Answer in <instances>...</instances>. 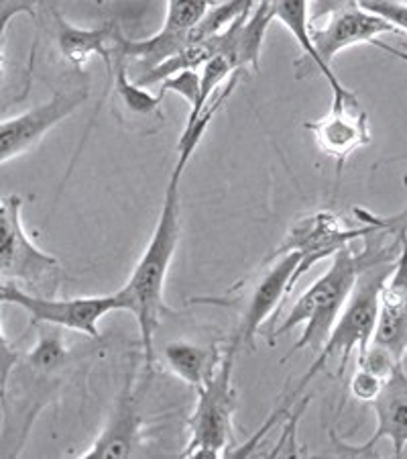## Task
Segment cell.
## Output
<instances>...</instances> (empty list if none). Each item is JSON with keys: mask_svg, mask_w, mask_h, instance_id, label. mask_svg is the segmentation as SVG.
Returning a JSON list of instances; mask_svg holds the SVG:
<instances>
[{"mask_svg": "<svg viewBox=\"0 0 407 459\" xmlns=\"http://www.w3.org/2000/svg\"><path fill=\"white\" fill-rule=\"evenodd\" d=\"M301 264V255L298 251L279 255L273 262L263 264V273L255 280L250 292L244 296L241 307V323L234 331L231 345L226 347L234 355L239 353L241 347L255 350L257 333L263 329V325L269 318H276L281 305L287 299V294L298 284L295 273Z\"/></svg>", "mask_w": 407, "mask_h": 459, "instance_id": "ba28073f", "label": "cell"}, {"mask_svg": "<svg viewBox=\"0 0 407 459\" xmlns=\"http://www.w3.org/2000/svg\"><path fill=\"white\" fill-rule=\"evenodd\" d=\"M167 92L180 94L188 102L190 118L186 125L194 123L199 110V99H202V74H198V70H180L172 74L159 84V94L165 96Z\"/></svg>", "mask_w": 407, "mask_h": 459, "instance_id": "44dd1931", "label": "cell"}, {"mask_svg": "<svg viewBox=\"0 0 407 459\" xmlns=\"http://www.w3.org/2000/svg\"><path fill=\"white\" fill-rule=\"evenodd\" d=\"M387 33H397V29L379 14L362 9L359 3L332 13L326 19V23L309 25V35H312L318 57L322 62V76L328 80L332 94L346 91V86L340 82L335 70H332L335 57L343 54L344 49L359 46V43H371L373 46L379 37Z\"/></svg>", "mask_w": 407, "mask_h": 459, "instance_id": "8fae6325", "label": "cell"}, {"mask_svg": "<svg viewBox=\"0 0 407 459\" xmlns=\"http://www.w3.org/2000/svg\"><path fill=\"white\" fill-rule=\"evenodd\" d=\"M216 0H167L165 21L157 33L147 39H129L114 31L116 51L139 65V74L157 68L165 59L188 49V33L206 17Z\"/></svg>", "mask_w": 407, "mask_h": 459, "instance_id": "30bf717a", "label": "cell"}, {"mask_svg": "<svg viewBox=\"0 0 407 459\" xmlns=\"http://www.w3.org/2000/svg\"><path fill=\"white\" fill-rule=\"evenodd\" d=\"M395 235V233H391ZM375 243L369 241L365 247L367 259L362 264L359 273L357 286L351 294L349 302L338 316V321L332 329L328 342L318 351V358L306 376L301 377L298 386L287 396L285 404H293L300 394L314 377L322 372L326 364L332 359H338V376H344V369L351 361V353L357 351L359 358H365L369 345H371L373 333L377 327V318H379V296L381 288L387 282V278L394 272L399 255V237L395 235L394 243L389 247H373Z\"/></svg>", "mask_w": 407, "mask_h": 459, "instance_id": "7a4b0ae2", "label": "cell"}, {"mask_svg": "<svg viewBox=\"0 0 407 459\" xmlns=\"http://www.w3.org/2000/svg\"><path fill=\"white\" fill-rule=\"evenodd\" d=\"M373 412L377 419L375 433L362 446H349L330 433L332 446L340 457H371L377 455V446L389 439L395 457H402L407 446V369L402 364L394 368L387 376L379 396L373 401Z\"/></svg>", "mask_w": 407, "mask_h": 459, "instance_id": "9a60e30c", "label": "cell"}, {"mask_svg": "<svg viewBox=\"0 0 407 459\" xmlns=\"http://www.w3.org/2000/svg\"><path fill=\"white\" fill-rule=\"evenodd\" d=\"M114 74L110 82L114 86V113L132 131H155L163 123V96H153L145 86L129 78L127 57L114 49Z\"/></svg>", "mask_w": 407, "mask_h": 459, "instance_id": "e0dca14e", "label": "cell"}, {"mask_svg": "<svg viewBox=\"0 0 407 459\" xmlns=\"http://www.w3.org/2000/svg\"><path fill=\"white\" fill-rule=\"evenodd\" d=\"M39 3V0H3V35L6 31V23H11L14 14L29 13L35 19L33 4Z\"/></svg>", "mask_w": 407, "mask_h": 459, "instance_id": "cb8c5ba5", "label": "cell"}, {"mask_svg": "<svg viewBox=\"0 0 407 459\" xmlns=\"http://www.w3.org/2000/svg\"><path fill=\"white\" fill-rule=\"evenodd\" d=\"M269 3L273 19L279 21L292 33L314 72L322 74V62L318 57L312 35H309V0H269Z\"/></svg>", "mask_w": 407, "mask_h": 459, "instance_id": "ffe728a7", "label": "cell"}, {"mask_svg": "<svg viewBox=\"0 0 407 459\" xmlns=\"http://www.w3.org/2000/svg\"><path fill=\"white\" fill-rule=\"evenodd\" d=\"M62 331L64 329L51 327V331L39 333L33 350L23 358L19 355L17 366L13 368L17 369L14 376L19 380V390L25 392V403L29 406L23 425V441L49 396L62 388L64 374L72 361V353L65 347Z\"/></svg>", "mask_w": 407, "mask_h": 459, "instance_id": "7c38bea8", "label": "cell"}, {"mask_svg": "<svg viewBox=\"0 0 407 459\" xmlns=\"http://www.w3.org/2000/svg\"><path fill=\"white\" fill-rule=\"evenodd\" d=\"M403 368L407 369V353H405V358H403Z\"/></svg>", "mask_w": 407, "mask_h": 459, "instance_id": "484cf974", "label": "cell"}, {"mask_svg": "<svg viewBox=\"0 0 407 459\" xmlns=\"http://www.w3.org/2000/svg\"><path fill=\"white\" fill-rule=\"evenodd\" d=\"M94 3H98V4H102V3H105V0H94Z\"/></svg>", "mask_w": 407, "mask_h": 459, "instance_id": "4316f807", "label": "cell"}, {"mask_svg": "<svg viewBox=\"0 0 407 459\" xmlns=\"http://www.w3.org/2000/svg\"><path fill=\"white\" fill-rule=\"evenodd\" d=\"M51 17L55 23V43L59 54L73 65L76 70H84L92 57H102L106 64L108 78L114 74V49H108V39L114 37V25H102L96 29L76 27L64 17L57 9H51Z\"/></svg>", "mask_w": 407, "mask_h": 459, "instance_id": "ac0fdd59", "label": "cell"}, {"mask_svg": "<svg viewBox=\"0 0 407 459\" xmlns=\"http://www.w3.org/2000/svg\"><path fill=\"white\" fill-rule=\"evenodd\" d=\"M373 46H375V48H379V49H383V51H387V54L395 56L397 59H402V62H405V64H407V43H403L402 48L395 49L394 46H389V43H383L381 39H377V41L373 43Z\"/></svg>", "mask_w": 407, "mask_h": 459, "instance_id": "d4e9b609", "label": "cell"}, {"mask_svg": "<svg viewBox=\"0 0 407 459\" xmlns=\"http://www.w3.org/2000/svg\"><path fill=\"white\" fill-rule=\"evenodd\" d=\"M385 380H387V377L379 376L377 372H373V369H369L367 366H357V372H354L351 377L349 390L357 401L373 403L375 398L379 396Z\"/></svg>", "mask_w": 407, "mask_h": 459, "instance_id": "7402d4cb", "label": "cell"}, {"mask_svg": "<svg viewBox=\"0 0 407 459\" xmlns=\"http://www.w3.org/2000/svg\"><path fill=\"white\" fill-rule=\"evenodd\" d=\"M365 259L367 251L354 254L351 247L340 249L330 259L328 270L300 294V299L287 310V316L284 321L271 329V335H267V339L273 345L277 337L303 325V333L298 339V343L281 359L284 364L290 361L293 353L306 350V347H312L314 351L322 350L324 343L328 342L332 329H335L338 316L343 315L354 286H357Z\"/></svg>", "mask_w": 407, "mask_h": 459, "instance_id": "3957f363", "label": "cell"}, {"mask_svg": "<svg viewBox=\"0 0 407 459\" xmlns=\"http://www.w3.org/2000/svg\"><path fill=\"white\" fill-rule=\"evenodd\" d=\"M359 4L389 21L397 31L407 33V0H359Z\"/></svg>", "mask_w": 407, "mask_h": 459, "instance_id": "603a6c76", "label": "cell"}, {"mask_svg": "<svg viewBox=\"0 0 407 459\" xmlns=\"http://www.w3.org/2000/svg\"><path fill=\"white\" fill-rule=\"evenodd\" d=\"M233 351H225L208 382L196 388V406L188 420V443L182 457H228L234 447L236 390Z\"/></svg>", "mask_w": 407, "mask_h": 459, "instance_id": "5b68a950", "label": "cell"}, {"mask_svg": "<svg viewBox=\"0 0 407 459\" xmlns=\"http://www.w3.org/2000/svg\"><path fill=\"white\" fill-rule=\"evenodd\" d=\"M140 446H143V419L137 409L129 377L105 429L78 457H132L139 454Z\"/></svg>", "mask_w": 407, "mask_h": 459, "instance_id": "2e32d148", "label": "cell"}, {"mask_svg": "<svg viewBox=\"0 0 407 459\" xmlns=\"http://www.w3.org/2000/svg\"><path fill=\"white\" fill-rule=\"evenodd\" d=\"M0 278L33 294L55 296L64 270L55 255L37 247L23 225V198H0Z\"/></svg>", "mask_w": 407, "mask_h": 459, "instance_id": "277c9868", "label": "cell"}, {"mask_svg": "<svg viewBox=\"0 0 407 459\" xmlns=\"http://www.w3.org/2000/svg\"><path fill=\"white\" fill-rule=\"evenodd\" d=\"M86 100L88 88L84 86L59 91L47 102L23 115L3 118L0 123V161L6 164V161L17 160L35 150L51 129L65 121L72 113H76Z\"/></svg>", "mask_w": 407, "mask_h": 459, "instance_id": "5bb4252c", "label": "cell"}, {"mask_svg": "<svg viewBox=\"0 0 407 459\" xmlns=\"http://www.w3.org/2000/svg\"><path fill=\"white\" fill-rule=\"evenodd\" d=\"M303 129L312 133L318 150L336 161V176L343 174L344 164L354 152L371 143L367 110L349 88L332 94L328 113L316 121H306Z\"/></svg>", "mask_w": 407, "mask_h": 459, "instance_id": "4fadbf2b", "label": "cell"}, {"mask_svg": "<svg viewBox=\"0 0 407 459\" xmlns=\"http://www.w3.org/2000/svg\"><path fill=\"white\" fill-rule=\"evenodd\" d=\"M222 358L225 351H220L216 345L174 342L163 347V361L169 372L194 388H199L216 374Z\"/></svg>", "mask_w": 407, "mask_h": 459, "instance_id": "d6986e66", "label": "cell"}, {"mask_svg": "<svg viewBox=\"0 0 407 459\" xmlns=\"http://www.w3.org/2000/svg\"><path fill=\"white\" fill-rule=\"evenodd\" d=\"M190 160V153H177L151 239L147 243L143 255L139 257L127 284L116 290L121 310L131 313L139 325L147 368H153L155 364V333L159 329L163 315L169 310L163 294H165V280L169 268H172L177 243H180V182Z\"/></svg>", "mask_w": 407, "mask_h": 459, "instance_id": "6da1fadb", "label": "cell"}, {"mask_svg": "<svg viewBox=\"0 0 407 459\" xmlns=\"http://www.w3.org/2000/svg\"><path fill=\"white\" fill-rule=\"evenodd\" d=\"M354 214L360 223L381 227L399 237L397 264L381 288L379 318L369 347L383 351L394 361H403L407 353V209L391 219L377 217L359 206Z\"/></svg>", "mask_w": 407, "mask_h": 459, "instance_id": "8992f818", "label": "cell"}, {"mask_svg": "<svg viewBox=\"0 0 407 459\" xmlns=\"http://www.w3.org/2000/svg\"><path fill=\"white\" fill-rule=\"evenodd\" d=\"M0 302L23 308L33 325H49L64 331L81 333L98 339L100 318L121 310L116 292L102 296H78V299H57V296L33 294L13 282L0 284Z\"/></svg>", "mask_w": 407, "mask_h": 459, "instance_id": "52a82bcc", "label": "cell"}, {"mask_svg": "<svg viewBox=\"0 0 407 459\" xmlns=\"http://www.w3.org/2000/svg\"><path fill=\"white\" fill-rule=\"evenodd\" d=\"M373 231V225L362 223L360 227L352 229L346 227L338 214L330 211H318L295 221L287 229L284 241L279 243L271 255L265 257L263 264L273 262L276 257L290 254V251H298L301 255V264L298 273H295V280L300 282V278L312 270V265L322 262V259H332L340 249L351 247L352 241L369 237Z\"/></svg>", "mask_w": 407, "mask_h": 459, "instance_id": "9c48e42d", "label": "cell"}]
</instances>
